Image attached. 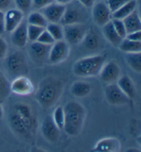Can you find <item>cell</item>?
Segmentation results:
<instances>
[{"label":"cell","instance_id":"5b68a950","mask_svg":"<svg viewBox=\"0 0 141 152\" xmlns=\"http://www.w3.org/2000/svg\"><path fill=\"white\" fill-rule=\"evenodd\" d=\"M13 110L17 114L29 133L32 136L37 131L38 121L31 107L26 104L19 103L15 105L13 107Z\"/></svg>","mask_w":141,"mask_h":152},{"label":"cell","instance_id":"277c9868","mask_svg":"<svg viewBox=\"0 0 141 152\" xmlns=\"http://www.w3.org/2000/svg\"><path fill=\"white\" fill-rule=\"evenodd\" d=\"M6 68L10 75L16 77L26 75L28 73V63L25 56L21 51H15L8 56L5 62Z\"/></svg>","mask_w":141,"mask_h":152},{"label":"cell","instance_id":"cb8c5ba5","mask_svg":"<svg viewBox=\"0 0 141 152\" xmlns=\"http://www.w3.org/2000/svg\"><path fill=\"white\" fill-rule=\"evenodd\" d=\"M103 33L105 38L109 42V43H111L114 47H118L119 45L120 42L123 40L122 38H120L117 32H116L111 21L103 26Z\"/></svg>","mask_w":141,"mask_h":152},{"label":"cell","instance_id":"ffe728a7","mask_svg":"<svg viewBox=\"0 0 141 152\" xmlns=\"http://www.w3.org/2000/svg\"><path fill=\"white\" fill-rule=\"evenodd\" d=\"M9 124L11 128L18 135L23 136L24 138H31L32 136L29 133L28 129L24 126L20 119L17 114L13 110L9 116Z\"/></svg>","mask_w":141,"mask_h":152},{"label":"cell","instance_id":"6da1fadb","mask_svg":"<svg viewBox=\"0 0 141 152\" xmlns=\"http://www.w3.org/2000/svg\"><path fill=\"white\" fill-rule=\"evenodd\" d=\"M63 83L55 77L49 76L42 80L36 93V100L44 108H50L58 102L63 92Z\"/></svg>","mask_w":141,"mask_h":152},{"label":"cell","instance_id":"7bdbcfd3","mask_svg":"<svg viewBox=\"0 0 141 152\" xmlns=\"http://www.w3.org/2000/svg\"><path fill=\"white\" fill-rule=\"evenodd\" d=\"M55 3L61 4V5H63V6H66L69 4L71 2L73 1V0H54Z\"/></svg>","mask_w":141,"mask_h":152},{"label":"cell","instance_id":"9a60e30c","mask_svg":"<svg viewBox=\"0 0 141 152\" xmlns=\"http://www.w3.org/2000/svg\"><path fill=\"white\" fill-rule=\"evenodd\" d=\"M59 130L53 121L52 116L45 117L41 124V133L44 137L50 142H56L59 140Z\"/></svg>","mask_w":141,"mask_h":152},{"label":"cell","instance_id":"f6af8a7d","mask_svg":"<svg viewBox=\"0 0 141 152\" xmlns=\"http://www.w3.org/2000/svg\"><path fill=\"white\" fill-rule=\"evenodd\" d=\"M132 151V150H131V149H129V150H128V151ZM134 151H137L136 149H134Z\"/></svg>","mask_w":141,"mask_h":152},{"label":"cell","instance_id":"60d3db41","mask_svg":"<svg viewBox=\"0 0 141 152\" xmlns=\"http://www.w3.org/2000/svg\"><path fill=\"white\" fill-rule=\"evenodd\" d=\"M95 0H78V2L80 5L86 8H90L94 4Z\"/></svg>","mask_w":141,"mask_h":152},{"label":"cell","instance_id":"3957f363","mask_svg":"<svg viewBox=\"0 0 141 152\" xmlns=\"http://www.w3.org/2000/svg\"><path fill=\"white\" fill-rule=\"evenodd\" d=\"M106 55H94L83 58L74 64L73 72L79 77H94L99 75L103 66L106 62Z\"/></svg>","mask_w":141,"mask_h":152},{"label":"cell","instance_id":"7c38bea8","mask_svg":"<svg viewBox=\"0 0 141 152\" xmlns=\"http://www.w3.org/2000/svg\"><path fill=\"white\" fill-rule=\"evenodd\" d=\"M51 46L42 44L37 41L31 42L29 48V53L33 61L37 64H43L48 60Z\"/></svg>","mask_w":141,"mask_h":152},{"label":"cell","instance_id":"4316f807","mask_svg":"<svg viewBox=\"0 0 141 152\" xmlns=\"http://www.w3.org/2000/svg\"><path fill=\"white\" fill-rule=\"evenodd\" d=\"M125 60L133 71L140 73L141 71V52L126 53Z\"/></svg>","mask_w":141,"mask_h":152},{"label":"cell","instance_id":"f1b7e54d","mask_svg":"<svg viewBox=\"0 0 141 152\" xmlns=\"http://www.w3.org/2000/svg\"><path fill=\"white\" fill-rule=\"evenodd\" d=\"M46 30L50 33L55 41L63 40V27L57 23H48Z\"/></svg>","mask_w":141,"mask_h":152},{"label":"cell","instance_id":"484cf974","mask_svg":"<svg viewBox=\"0 0 141 152\" xmlns=\"http://www.w3.org/2000/svg\"><path fill=\"white\" fill-rule=\"evenodd\" d=\"M119 50L125 53L141 52V41H135L125 38L118 46Z\"/></svg>","mask_w":141,"mask_h":152},{"label":"cell","instance_id":"836d02e7","mask_svg":"<svg viewBox=\"0 0 141 152\" xmlns=\"http://www.w3.org/2000/svg\"><path fill=\"white\" fill-rule=\"evenodd\" d=\"M17 9L23 13L28 12L32 7V0H14Z\"/></svg>","mask_w":141,"mask_h":152},{"label":"cell","instance_id":"d6a6232c","mask_svg":"<svg viewBox=\"0 0 141 152\" xmlns=\"http://www.w3.org/2000/svg\"><path fill=\"white\" fill-rule=\"evenodd\" d=\"M111 23H112L114 28L117 34L119 35V37L122 38L123 39H125V37L127 36V32L122 20L113 19L111 20Z\"/></svg>","mask_w":141,"mask_h":152},{"label":"cell","instance_id":"9c48e42d","mask_svg":"<svg viewBox=\"0 0 141 152\" xmlns=\"http://www.w3.org/2000/svg\"><path fill=\"white\" fill-rule=\"evenodd\" d=\"M105 95L107 102L113 106L127 104L130 99L115 83L108 84L105 90Z\"/></svg>","mask_w":141,"mask_h":152},{"label":"cell","instance_id":"e575fe53","mask_svg":"<svg viewBox=\"0 0 141 152\" xmlns=\"http://www.w3.org/2000/svg\"><path fill=\"white\" fill-rule=\"evenodd\" d=\"M130 0H107L106 4L111 13H114Z\"/></svg>","mask_w":141,"mask_h":152},{"label":"cell","instance_id":"52a82bcc","mask_svg":"<svg viewBox=\"0 0 141 152\" xmlns=\"http://www.w3.org/2000/svg\"><path fill=\"white\" fill-rule=\"evenodd\" d=\"M63 39L69 45H78L81 42L88 29L85 23L66 25L63 28Z\"/></svg>","mask_w":141,"mask_h":152},{"label":"cell","instance_id":"e0dca14e","mask_svg":"<svg viewBox=\"0 0 141 152\" xmlns=\"http://www.w3.org/2000/svg\"><path fill=\"white\" fill-rule=\"evenodd\" d=\"M27 26H28L27 22L23 20L21 23L11 32V41L17 48H24L28 41Z\"/></svg>","mask_w":141,"mask_h":152},{"label":"cell","instance_id":"ee69618b","mask_svg":"<svg viewBox=\"0 0 141 152\" xmlns=\"http://www.w3.org/2000/svg\"><path fill=\"white\" fill-rule=\"evenodd\" d=\"M3 114H4L3 108H2V106L1 105V102H0V120L1 119L2 117H3Z\"/></svg>","mask_w":141,"mask_h":152},{"label":"cell","instance_id":"d590c367","mask_svg":"<svg viewBox=\"0 0 141 152\" xmlns=\"http://www.w3.org/2000/svg\"><path fill=\"white\" fill-rule=\"evenodd\" d=\"M37 41L41 42L42 44L50 45H52L54 42H55V39H53L50 33L46 30V28H45V30L41 32V34H40L39 38H38V39L37 40Z\"/></svg>","mask_w":141,"mask_h":152},{"label":"cell","instance_id":"2e32d148","mask_svg":"<svg viewBox=\"0 0 141 152\" xmlns=\"http://www.w3.org/2000/svg\"><path fill=\"white\" fill-rule=\"evenodd\" d=\"M24 19V13L18 9H9L4 13L5 32L11 33L21 23Z\"/></svg>","mask_w":141,"mask_h":152},{"label":"cell","instance_id":"603a6c76","mask_svg":"<svg viewBox=\"0 0 141 152\" xmlns=\"http://www.w3.org/2000/svg\"><path fill=\"white\" fill-rule=\"evenodd\" d=\"M92 91L90 84L88 82L77 81L74 82L70 88V93L74 97L82 98L88 96Z\"/></svg>","mask_w":141,"mask_h":152},{"label":"cell","instance_id":"83f0119b","mask_svg":"<svg viewBox=\"0 0 141 152\" xmlns=\"http://www.w3.org/2000/svg\"><path fill=\"white\" fill-rule=\"evenodd\" d=\"M10 92V83L5 75L0 70V102L5 101Z\"/></svg>","mask_w":141,"mask_h":152},{"label":"cell","instance_id":"30bf717a","mask_svg":"<svg viewBox=\"0 0 141 152\" xmlns=\"http://www.w3.org/2000/svg\"><path fill=\"white\" fill-rule=\"evenodd\" d=\"M92 11V17L95 24L103 27L111 21L112 13L111 12L106 3L103 1L94 4Z\"/></svg>","mask_w":141,"mask_h":152},{"label":"cell","instance_id":"d6986e66","mask_svg":"<svg viewBox=\"0 0 141 152\" xmlns=\"http://www.w3.org/2000/svg\"><path fill=\"white\" fill-rule=\"evenodd\" d=\"M120 149V142L116 138H106L96 144L94 151L97 152H116Z\"/></svg>","mask_w":141,"mask_h":152},{"label":"cell","instance_id":"5bb4252c","mask_svg":"<svg viewBox=\"0 0 141 152\" xmlns=\"http://www.w3.org/2000/svg\"><path fill=\"white\" fill-rule=\"evenodd\" d=\"M65 10H66V6L53 2L46 7L42 8L41 12L48 22L59 23L61 22L62 17L63 16Z\"/></svg>","mask_w":141,"mask_h":152},{"label":"cell","instance_id":"b9f144b4","mask_svg":"<svg viewBox=\"0 0 141 152\" xmlns=\"http://www.w3.org/2000/svg\"><path fill=\"white\" fill-rule=\"evenodd\" d=\"M5 32V21H4V12L0 11V34Z\"/></svg>","mask_w":141,"mask_h":152},{"label":"cell","instance_id":"7402d4cb","mask_svg":"<svg viewBox=\"0 0 141 152\" xmlns=\"http://www.w3.org/2000/svg\"><path fill=\"white\" fill-rule=\"evenodd\" d=\"M117 83L118 87L120 88L129 99H132L135 95V88L133 84L132 80L131 78L127 75L120 76L117 80Z\"/></svg>","mask_w":141,"mask_h":152},{"label":"cell","instance_id":"ab89813d","mask_svg":"<svg viewBox=\"0 0 141 152\" xmlns=\"http://www.w3.org/2000/svg\"><path fill=\"white\" fill-rule=\"evenodd\" d=\"M13 0H0V11H5L12 5Z\"/></svg>","mask_w":141,"mask_h":152},{"label":"cell","instance_id":"8d00e7d4","mask_svg":"<svg viewBox=\"0 0 141 152\" xmlns=\"http://www.w3.org/2000/svg\"><path fill=\"white\" fill-rule=\"evenodd\" d=\"M55 1L54 0H32V6L35 9L41 10Z\"/></svg>","mask_w":141,"mask_h":152},{"label":"cell","instance_id":"f546056e","mask_svg":"<svg viewBox=\"0 0 141 152\" xmlns=\"http://www.w3.org/2000/svg\"><path fill=\"white\" fill-rule=\"evenodd\" d=\"M27 23L29 25L46 28L48 24V21L41 12H33L30 13L28 16Z\"/></svg>","mask_w":141,"mask_h":152},{"label":"cell","instance_id":"8fae6325","mask_svg":"<svg viewBox=\"0 0 141 152\" xmlns=\"http://www.w3.org/2000/svg\"><path fill=\"white\" fill-rule=\"evenodd\" d=\"M35 86L31 80L25 75L15 77L10 83V91L15 95L27 96L34 92Z\"/></svg>","mask_w":141,"mask_h":152},{"label":"cell","instance_id":"7a4b0ae2","mask_svg":"<svg viewBox=\"0 0 141 152\" xmlns=\"http://www.w3.org/2000/svg\"><path fill=\"white\" fill-rule=\"evenodd\" d=\"M65 132L70 136H77L82 130L86 112L84 107L77 102H70L63 108Z\"/></svg>","mask_w":141,"mask_h":152},{"label":"cell","instance_id":"74e56055","mask_svg":"<svg viewBox=\"0 0 141 152\" xmlns=\"http://www.w3.org/2000/svg\"><path fill=\"white\" fill-rule=\"evenodd\" d=\"M8 46L6 41L0 37V60L3 59L7 53Z\"/></svg>","mask_w":141,"mask_h":152},{"label":"cell","instance_id":"8992f818","mask_svg":"<svg viewBox=\"0 0 141 152\" xmlns=\"http://www.w3.org/2000/svg\"><path fill=\"white\" fill-rule=\"evenodd\" d=\"M85 9L86 8L80 4L79 5H77L75 4H72L71 2L68 4V6H66L63 16L60 23H61L63 26L75 23H85V21L88 17L86 10Z\"/></svg>","mask_w":141,"mask_h":152},{"label":"cell","instance_id":"f35d334b","mask_svg":"<svg viewBox=\"0 0 141 152\" xmlns=\"http://www.w3.org/2000/svg\"><path fill=\"white\" fill-rule=\"evenodd\" d=\"M125 38L127 39L135 41H141V31L134 32L129 34H127Z\"/></svg>","mask_w":141,"mask_h":152},{"label":"cell","instance_id":"4fadbf2b","mask_svg":"<svg viewBox=\"0 0 141 152\" xmlns=\"http://www.w3.org/2000/svg\"><path fill=\"white\" fill-rule=\"evenodd\" d=\"M100 80L107 84L114 83L120 76V69L114 61L106 62L99 73Z\"/></svg>","mask_w":141,"mask_h":152},{"label":"cell","instance_id":"1f68e13d","mask_svg":"<svg viewBox=\"0 0 141 152\" xmlns=\"http://www.w3.org/2000/svg\"><path fill=\"white\" fill-rule=\"evenodd\" d=\"M52 118L53 121L59 129H63L64 125V111L63 108L59 106L55 108L52 114Z\"/></svg>","mask_w":141,"mask_h":152},{"label":"cell","instance_id":"d4e9b609","mask_svg":"<svg viewBox=\"0 0 141 152\" xmlns=\"http://www.w3.org/2000/svg\"><path fill=\"white\" fill-rule=\"evenodd\" d=\"M136 6H137V2L136 0H130L112 13L113 19L123 20L124 18L130 15L133 11L136 10Z\"/></svg>","mask_w":141,"mask_h":152},{"label":"cell","instance_id":"4dcf8cb0","mask_svg":"<svg viewBox=\"0 0 141 152\" xmlns=\"http://www.w3.org/2000/svg\"><path fill=\"white\" fill-rule=\"evenodd\" d=\"M44 30L45 28L28 24V26H27V34H28V41L31 42L37 41L40 34H41V32Z\"/></svg>","mask_w":141,"mask_h":152},{"label":"cell","instance_id":"ba28073f","mask_svg":"<svg viewBox=\"0 0 141 152\" xmlns=\"http://www.w3.org/2000/svg\"><path fill=\"white\" fill-rule=\"evenodd\" d=\"M70 51V46L66 41L61 40L55 41L51 46L48 61L53 64L61 63L67 59Z\"/></svg>","mask_w":141,"mask_h":152},{"label":"cell","instance_id":"ac0fdd59","mask_svg":"<svg viewBox=\"0 0 141 152\" xmlns=\"http://www.w3.org/2000/svg\"><path fill=\"white\" fill-rule=\"evenodd\" d=\"M80 43L88 51H95L101 45V38L96 30H88Z\"/></svg>","mask_w":141,"mask_h":152},{"label":"cell","instance_id":"44dd1931","mask_svg":"<svg viewBox=\"0 0 141 152\" xmlns=\"http://www.w3.org/2000/svg\"><path fill=\"white\" fill-rule=\"evenodd\" d=\"M123 22L127 34L129 33L140 31L141 21L139 13L136 10L133 11L130 15L122 20Z\"/></svg>","mask_w":141,"mask_h":152}]
</instances>
